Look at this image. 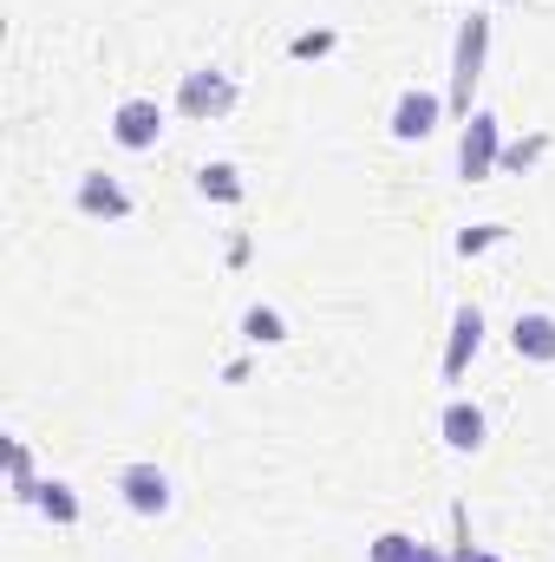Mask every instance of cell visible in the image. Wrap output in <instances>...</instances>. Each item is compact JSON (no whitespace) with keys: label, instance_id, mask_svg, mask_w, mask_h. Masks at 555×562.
Segmentation results:
<instances>
[{"label":"cell","instance_id":"cell-1","mask_svg":"<svg viewBox=\"0 0 555 562\" xmlns=\"http://www.w3.org/2000/svg\"><path fill=\"white\" fill-rule=\"evenodd\" d=\"M484 53H490V13H464L457 53H451V112L457 119H471V92L484 79Z\"/></svg>","mask_w":555,"mask_h":562},{"label":"cell","instance_id":"cell-2","mask_svg":"<svg viewBox=\"0 0 555 562\" xmlns=\"http://www.w3.org/2000/svg\"><path fill=\"white\" fill-rule=\"evenodd\" d=\"M177 112L196 119V125L229 119V112H236V79H229L223 66H196V72H183V86H177Z\"/></svg>","mask_w":555,"mask_h":562},{"label":"cell","instance_id":"cell-3","mask_svg":"<svg viewBox=\"0 0 555 562\" xmlns=\"http://www.w3.org/2000/svg\"><path fill=\"white\" fill-rule=\"evenodd\" d=\"M497 164H503V125H497V112H471L464 119V138H457V177L464 183H484Z\"/></svg>","mask_w":555,"mask_h":562},{"label":"cell","instance_id":"cell-4","mask_svg":"<svg viewBox=\"0 0 555 562\" xmlns=\"http://www.w3.org/2000/svg\"><path fill=\"white\" fill-rule=\"evenodd\" d=\"M477 347H484V307H477V301H464V307L451 314V347H444V380H451V386H464V373H471Z\"/></svg>","mask_w":555,"mask_h":562},{"label":"cell","instance_id":"cell-5","mask_svg":"<svg viewBox=\"0 0 555 562\" xmlns=\"http://www.w3.org/2000/svg\"><path fill=\"white\" fill-rule=\"evenodd\" d=\"M118 497H125L138 517H163V510H170V471H157V464H125V471H118Z\"/></svg>","mask_w":555,"mask_h":562},{"label":"cell","instance_id":"cell-6","mask_svg":"<svg viewBox=\"0 0 555 562\" xmlns=\"http://www.w3.org/2000/svg\"><path fill=\"white\" fill-rule=\"evenodd\" d=\"M112 138L125 144V150H150V144L163 138V105L157 99H125L112 112Z\"/></svg>","mask_w":555,"mask_h":562},{"label":"cell","instance_id":"cell-7","mask_svg":"<svg viewBox=\"0 0 555 562\" xmlns=\"http://www.w3.org/2000/svg\"><path fill=\"white\" fill-rule=\"evenodd\" d=\"M79 210L86 216H105V223H125L132 216V190L118 177H105V170H86L79 177Z\"/></svg>","mask_w":555,"mask_h":562},{"label":"cell","instance_id":"cell-8","mask_svg":"<svg viewBox=\"0 0 555 562\" xmlns=\"http://www.w3.org/2000/svg\"><path fill=\"white\" fill-rule=\"evenodd\" d=\"M438 119H444V105H438V92H406L399 105H393V138L399 144H418V138H431L438 132Z\"/></svg>","mask_w":555,"mask_h":562},{"label":"cell","instance_id":"cell-9","mask_svg":"<svg viewBox=\"0 0 555 562\" xmlns=\"http://www.w3.org/2000/svg\"><path fill=\"white\" fill-rule=\"evenodd\" d=\"M510 347H517V360H536V367H550V360H555V314H517V327H510Z\"/></svg>","mask_w":555,"mask_h":562},{"label":"cell","instance_id":"cell-10","mask_svg":"<svg viewBox=\"0 0 555 562\" xmlns=\"http://www.w3.org/2000/svg\"><path fill=\"white\" fill-rule=\"evenodd\" d=\"M438 431H444L451 451H484V431H490V425H484V413H477L471 400H451L444 419H438Z\"/></svg>","mask_w":555,"mask_h":562},{"label":"cell","instance_id":"cell-11","mask_svg":"<svg viewBox=\"0 0 555 562\" xmlns=\"http://www.w3.org/2000/svg\"><path fill=\"white\" fill-rule=\"evenodd\" d=\"M7 491H13V504H33V497H39V477H33V451H26V438H7Z\"/></svg>","mask_w":555,"mask_h":562},{"label":"cell","instance_id":"cell-12","mask_svg":"<svg viewBox=\"0 0 555 562\" xmlns=\"http://www.w3.org/2000/svg\"><path fill=\"white\" fill-rule=\"evenodd\" d=\"M33 510H39L46 524H79V497H72V484H59V477H46V484H39Z\"/></svg>","mask_w":555,"mask_h":562},{"label":"cell","instance_id":"cell-13","mask_svg":"<svg viewBox=\"0 0 555 562\" xmlns=\"http://www.w3.org/2000/svg\"><path fill=\"white\" fill-rule=\"evenodd\" d=\"M196 190L216 196V203H242V170L236 164H203L196 170Z\"/></svg>","mask_w":555,"mask_h":562},{"label":"cell","instance_id":"cell-14","mask_svg":"<svg viewBox=\"0 0 555 562\" xmlns=\"http://www.w3.org/2000/svg\"><path fill=\"white\" fill-rule=\"evenodd\" d=\"M242 334H249L256 347H281V340H287V321H281L275 307H249V314H242Z\"/></svg>","mask_w":555,"mask_h":562},{"label":"cell","instance_id":"cell-15","mask_svg":"<svg viewBox=\"0 0 555 562\" xmlns=\"http://www.w3.org/2000/svg\"><path fill=\"white\" fill-rule=\"evenodd\" d=\"M418 557H424V543H418V537H406V530H386V537L366 550V562H418Z\"/></svg>","mask_w":555,"mask_h":562},{"label":"cell","instance_id":"cell-16","mask_svg":"<svg viewBox=\"0 0 555 562\" xmlns=\"http://www.w3.org/2000/svg\"><path fill=\"white\" fill-rule=\"evenodd\" d=\"M497 236H503L497 223H477V229H464V236H457V256H484V249H490Z\"/></svg>","mask_w":555,"mask_h":562},{"label":"cell","instance_id":"cell-17","mask_svg":"<svg viewBox=\"0 0 555 562\" xmlns=\"http://www.w3.org/2000/svg\"><path fill=\"white\" fill-rule=\"evenodd\" d=\"M543 150H550V138L510 144V150H503V170H530V164H536V157H543Z\"/></svg>","mask_w":555,"mask_h":562},{"label":"cell","instance_id":"cell-18","mask_svg":"<svg viewBox=\"0 0 555 562\" xmlns=\"http://www.w3.org/2000/svg\"><path fill=\"white\" fill-rule=\"evenodd\" d=\"M333 46V33H301L294 40V59H314V53H327Z\"/></svg>","mask_w":555,"mask_h":562},{"label":"cell","instance_id":"cell-19","mask_svg":"<svg viewBox=\"0 0 555 562\" xmlns=\"http://www.w3.org/2000/svg\"><path fill=\"white\" fill-rule=\"evenodd\" d=\"M451 562H497V557H490V550H477V543L464 537V543H457V557H451Z\"/></svg>","mask_w":555,"mask_h":562},{"label":"cell","instance_id":"cell-20","mask_svg":"<svg viewBox=\"0 0 555 562\" xmlns=\"http://www.w3.org/2000/svg\"><path fill=\"white\" fill-rule=\"evenodd\" d=\"M418 562H444V557H438V550H424V557H418Z\"/></svg>","mask_w":555,"mask_h":562}]
</instances>
